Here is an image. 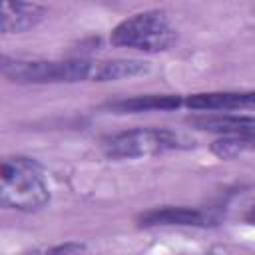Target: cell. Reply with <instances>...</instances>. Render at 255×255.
<instances>
[{
    "label": "cell",
    "mask_w": 255,
    "mask_h": 255,
    "mask_svg": "<svg viewBox=\"0 0 255 255\" xmlns=\"http://www.w3.org/2000/svg\"><path fill=\"white\" fill-rule=\"evenodd\" d=\"M147 70L149 66L143 60H104V62H94L92 80L94 82H116L124 78L141 76Z\"/></svg>",
    "instance_id": "10"
},
{
    "label": "cell",
    "mask_w": 255,
    "mask_h": 255,
    "mask_svg": "<svg viewBox=\"0 0 255 255\" xmlns=\"http://www.w3.org/2000/svg\"><path fill=\"white\" fill-rule=\"evenodd\" d=\"M46 18V8L34 2H4L0 12V30L4 34H20L36 28Z\"/></svg>",
    "instance_id": "7"
},
{
    "label": "cell",
    "mask_w": 255,
    "mask_h": 255,
    "mask_svg": "<svg viewBox=\"0 0 255 255\" xmlns=\"http://www.w3.org/2000/svg\"><path fill=\"white\" fill-rule=\"evenodd\" d=\"M82 253H84V243L68 241V243H62V245L48 249L44 255H82Z\"/></svg>",
    "instance_id": "12"
},
{
    "label": "cell",
    "mask_w": 255,
    "mask_h": 255,
    "mask_svg": "<svg viewBox=\"0 0 255 255\" xmlns=\"http://www.w3.org/2000/svg\"><path fill=\"white\" fill-rule=\"evenodd\" d=\"M189 110L197 112H229V110H255V90L241 92H201L183 100Z\"/></svg>",
    "instance_id": "5"
},
{
    "label": "cell",
    "mask_w": 255,
    "mask_h": 255,
    "mask_svg": "<svg viewBox=\"0 0 255 255\" xmlns=\"http://www.w3.org/2000/svg\"><path fill=\"white\" fill-rule=\"evenodd\" d=\"M6 80L16 84H60V82H84L92 80L94 62L88 60H22L2 56L0 62Z\"/></svg>",
    "instance_id": "3"
},
{
    "label": "cell",
    "mask_w": 255,
    "mask_h": 255,
    "mask_svg": "<svg viewBox=\"0 0 255 255\" xmlns=\"http://www.w3.org/2000/svg\"><path fill=\"white\" fill-rule=\"evenodd\" d=\"M245 219H247V223H253V225H255V205H251V209L247 211Z\"/></svg>",
    "instance_id": "13"
},
{
    "label": "cell",
    "mask_w": 255,
    "mask_h": 255,
    "mask_svg": "<svg viewBox=\"0 0 255 255\" xmlns=\"http://www.w3.org/2000/svg\"><path fill=\"white\" fill-rule=\"evenodd\" d=\"M211 151L221 159H233L241 153L255 151V133L247 135H223L211 143Z\"/></svg>",
    "instance_id": "11"
},
{
    "label": "cell",
    "mask_w": 255,
    "mask_h": 255,
    "mask_svg": "<svg viewBox=\"0 0 255 255\" xmlns=\"http://www.w3.org/2000/svg\"><path fill=\"white\" fill-rule=\"evenodd\" d=\"M50 201V189L42 165L26 155H12L2 161L0 203L10 209L36 211Z\"/></svg>",
    "instance_id": "1"
},
{
    "label": "cell",
    "mask_w": 255,
    "mask_h": 255,
    "mask_svg": "<svg viewBox=\"0 0 255 255\" xmlns=\"http://www.w3.org/2000/svg\"><path fill=\"white\" fill-rule=\"evenodd\" d=\"M189 124L197 129L223 135L255 133V116H193L189 118Z\"/></svg>",
    "instance_id": "8"
},
{
    "label": "cell",
    "mask_w": 255,
    "mask_h": 255,
    "mask_svg": "<svg viewBox=\"0 0 255 255\" xmlns=\"http://www.w3.org/2000/svg\"><path fill=\"white\" fill-rule=\"evenodd\" d=\"M193 145L183 133L167 128H135L114 133L104 139V149L110 157H147L171 149H183Z\"/></svg>",
    "instance_id": "4"
},
{
    "label": "cell",
    "mask_w": 255,
    "mask_h": 255,
    "mask_svg": "<svg viewBox=\"0 0 255 255\" xmlns=\"http://www.w3.org/2000/svg\"><path fill=\"white\" fill-rule=\"evenodd\" d=\"M209 213L195 207H155L143 211L137 217V225L141 227H159V225H185V227H205L209 225Z\"/></svg>",
    "instance_id": "6"
},
{
    "label": "cell",
    "mask_w": 255,
    "mask_h": 255,
    "mask_svg": "<svg viewBox=\"0 0 255 255\" xmlns=\"http://www.w3.org/2000/svg\"><path fill=\"white\" fill-rule=\"evenodd\" d=\"M183 104L181 96L173 94H147V96H135L128 100L110 102L106 108L116 114H139V112H153V110H175Z\"/></svg>",
    "instance_id": "9"
},
{
    "label": "cell",
    "mask_w": 255,
    "mask_h": 255,
    "mask_svg": "<svg viewBox=\"0 0 255 255\" xmlns=\"http://www.w3.org/2000/svg\"><path fill=\"white\" fill-rule=\"evenodd\" d=\"M177 40V32L161 10H147L122 20L110 34V42L120 48L141 52H165Z\"/></svg>",
    "instance_id": "2"
}]
</instances>
